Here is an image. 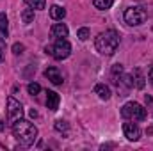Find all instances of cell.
Segmentation results:
<instances>
[{"mask_svg": "<svg viewBox=\"0 0 153 151\" xmlns=\"http://www.w3.org/2000/svg\"><path fill=\"white\" fill-rule=\"evenodd\" d=\"M13 135L16 137V141H18L22 146L29 148V146H32L34 141L38 139V128H36L30 121L20 117V119H16V121L13 123Z\"/></svg>", "mask_w": 153, "mask_h": 151, "instance_id": "cell-1", "label": "cell"}, {"mask_svg": "<svg viewBox=\"0 0 153 151\" xmlns=\"http://www.w3.org/2000/svg\"><path fill=\"white\" fill-rule=\"evenodd\" d=\"M94 46L102 55L111 57V55H114V52L119 46V34L112 29H109L105 32H100L98 38L94 39Z\"/></svg>", "mask_w": 153, "mask_h": 151, "instance_id": "cell-2", "label": "cell"}, {"mask_svg": "<svg viewBox=\"0 0 153 151\" xmlns=\"http://www.w3.org/2000/svg\"><path fill=\"white\" fill-rule=\"evenodd\" d=\"M121 115L125 119H130V121H144L146 119V109L135 101H128L123 105L121 109Z\"/></svg>", "mask_w": 153, "mask_h": 151, "instance_id": "cell-3", "label": "cell"}, {"mask_svg": "<svg viewBox=\"0 0 153 151\" xmlns=\"http://www.w3.org/2000/svg\"><path fill=\"white\" fill-rule=\"evenodd\" d=\"M46 53H50L53 59L57 61H62V59H68L70 53H71V44L66 41V38H61L53 43V46H46Z\"/></svg>", "mask_w": 153, "mask_h": 151, "instance_id": "cell-4", "label": "cell"}, {"mask_svg": "<svg viewBox=\"0 0 153 151\" xmlns=\"http://www.w3.org/2000/svg\"><path fill=\"white\" fill-rule=\"evenodd\" d=\"M125 21H126L128 25H132V27L143 25V23L146 21V11H144L143 7H137V5L128 7V9L125 11Z\"/></svg>", "mask_w": 153, "mask_h": 151, "instance_id": "cell-5", "label": "cell"}, {"mask_svg": "<svg viewBox=\"0 0 153 151\" xmlns=\"http://www.w3.org/2000/svg\"><path fill=\"white\" fill-rule=\"evenodd\" d=\"M22 115H23L22 103L18 100H14V98H7V119H9V123H14Z\"/></svg>", "mask_w": 153, "mask_h": 151, "instance_id": "cell-6", "label": "cell"}, {"mask_svg": "<svg viewBox=\"0 0 153 151\" xmlns=\"http://www.w3.org/2000/svg\"><path fill=\"white\" fill-rule=\"evenodd\" d=\"M123 133L128 141H134V142L141 139V128L135 123H125L123 124Z\"/></svg>", "mask_w": 153, "mask_h": 151, "instance_id": "cell-7", "label": "cell"}, {"mask_svg": "<svg viewBox=\"0 0 153 151\" xmlns=\"http://www.w3.org/2000/svg\"><path fill=\"white\" fill-rule=\"evenodd\" d=\"M45 76H46L53 85H62V82H64V78H62V75H61V71H59L55 66L46 68V70H45Z\"/></svg>", "mask_w": 153, "mask_h": 151, "instance_id": "cell-8", "label": "cell"}, {"mask_svg": "<svg viewBox=\"0 0 153 151\" xmlns=\"http://www.w3.org/2000/svg\"><path fill=\"white\" fill-rule=\"evenodd\" d=\"M50 34H52V38H68V27L64 25V23H53L52 25V29H50Z\"/></svg>", "mask_w": 153, "mask_h": 151, "instance_id": "cell-9", "label": "cell"}, {"mask_svg": "<svg viewBox=\"0 0 153 151\" xmlns=\"http://www.w3.org/2000/svg\"><path fill=\"white\" fill-rule=\"evenodd\" d=\"M59 101H61V98H59V94L55 91H48L46 93V107L50 110H57L59 109Z\"/></svg>", "mask_w": 153, "mask_h": 151, "instance_id": "cell-10", "label": "cell"}, {"mask_svg": "<svg viewBox=\"0 0 153 151\" xmlns=\"http://www.w3.org/2000/svg\"><path fill=\"white\" fill-rule=\"evenodd\" d=\"M94 93L98 94L100 100H105V101H107V100L111 98V94H112V93H111V87L105 85V84H98V85H94Z\"/></svg>", "mask_w": 153, "mask_h": 151, "instance_id": "cell-11", "label": "cell"}, {"mask_svg": "<svg viewBox=\"0 0 153 151\" xmlns=\"http://www.w3.org/2000/svg\"><path fill=\"white\" fill-rule=\"evenodd\" d=\"M121 78H123V66L121 64H114L112 71H111V80H112V84H114L116 87H119Z\"/></svg>", "mask_w": 153, "mask_h": 151, "instance_id": "cell-12", "label": "cell"}, {"mask_svg": "<svg viewBox=\"0 0 153 151\" xmlns=\"http://www.w3.org/2000/svg\"><path fill=\"white\" fill-rule=\"evenodd\" d=\"M132 78H134V85H135L137 89H143V87H144V75H143L141 68H135V70L132 71Z\"/></svg>", "mask_w": 153, "mask_h": 151, "instance_id": "cell-13", "label": "cell"}, {"mask_svg": "<svg viewBox=\"0 0 153 151\" xmlns=\"http://www.w3.org/2000/svg\"><path fill=\"white\" fill-rule=\"evenodd\" d=\"M50 16L59 21V20H62V18L66 16V9L61 7V5H52V7H50Z\"/></svg>", "mask_w": 153, "mask_h": 151, "instance_id": "cell-14", "label": "cell"}, {"mask_svg": "<svg viewBox=\"0 0 153 151\" xmlns=\"http://www.w3.org/2000/svg\"><path fill=\"white\" fill-rule=\"evenodd\" d=\"M22 21L27 23V25L34 21V9H32V7H25V9L22 11Z\"/></svg>", "mask_w": 153, "mask_h": 151, "instance_id": "cell-15", "label": "cell"}, {"mask_svg": "<svg viewBox=\"0 0 153 151\" xmlns=\"http://www.w3.org/2000/svg\"><path fill=\"white\" fill-rule=\"evenodd\" d=\"M0 32L4 38H7V34H9V21H7L5 13H0Z\"/></svg>", "mask_w": 153, "mask_h": 151, "instance_id": "cell-16", "label": "cell"}, {"mask_svg": "<svg viewBox=\"0 0 153 151\" xmlns=\"http://www.w3.org/2000/svg\"><path fill=\"white\" fill-rule=\"evenodd\" d=\"M93 4H94V7H96V9L105 11V9H111V7H112L114 0H93Z\"/></svg>", "mask_w": 153, "mask_h": 151, "instance_id": "cell-17", "label": "cell"}, {"mask_svg": "<svg viewBox=\"0 0 153 151\" xmlns=\"http://www.w3.org/2000/svg\"><path fill=\"white\" fill-rule=\"evenodd\" d=\"M25 2L32 9H45L46 7V0H25Z\"/></svg>", "mask_w": 153, "mask_h": 151, "instance_id": "cell-18", "label": "cell"}, {"mask_svg": "<svg viewBox=\"0 0 153 151\" xmlns=\"http://www.w3.org/2000/svg\"><path fill=\"white\" fill-rule=\"evenodd\" d=\"M53 128H55L57 132H61V133H68V123L62 121V119H57L55 124H53Z\"/></svg>", "mask_w": 153, "mask_h": 151, "instance_id": "cell-19", "label": "cell"}, {"mask_svg": "<svg viewBox=\"0 0 153 151\" xmlns=\"http://www.w3.org/2000/svg\"><path fill=\"white\" fill-rule=\"evenodd\" d=\"M89 36H91V32H89L87 27H82V29H78V32H76V38L80 39V41H87Z\"/></svg>", "mask_w": 153, "mask_h": 151, "instance_id": "cell-20", "label": "cell"}, {"mask_svg": "<svg viewBox=\"0 0 153 151\" xmlns=\"http://www.w3.org/2000/svg\"><path fill=\"white\" fill-rule=\"evenodd\" d=\"M27 91H29V94H32V96H36L41 93V85L36 84V82H30L29 85H27Z\"/></svg>", "mask_w": 153, "mask_h": 151, "instance_id": "cell-21", "label": "cell"}, {"mask_svg": "<svg viewBox=\"0 0 153 151\" xmlns=\"http://www.w3.org/2000/svg\"><path fill=\"white\" fill-rule=\"evenodd\" d=\"M23 50H25V46H23L22 43H14V44H13V53H14V55L23 53Z\"/></svg>", "mask_w": 153, "mask_h": 151, "instance_id": "cell-22", "label": "cell"}, {"mask_svg": "<svg viewBox=\"0 0 153 151\" xmlns=\"http://www.w3.org/2000/svg\"><path fill=\"white\" fill-rule=\"evenodd\" d=\"M5 57V41H4V36H0V62L4 61Z\"/></svg>", "mask_w": 153, "mask_h": 151, "instance_id": "cell-23", "label": "cell"}, {"mask_svg": "<svg viewBox=\"0 0 153 151\" xmlns=\"http://www.w3.org/2000/svg\"><path fill=\"white\" fill-rule=\"evenodd\" d=\"M148 78H150V82L153 84V66L150 68V71H148Z\"/></svg>", "mask_w": 153, "mask_h": 151, "instance_id": "cell-24", "label": "cell"}, {"mask_svg": "<svg viewBox=\"0 0 153 151\" xmlns=\"http://www.w3.org/2000/svg\"><path fill=\"white\" fill-rule=\"evenodd\" d=\"M144 101H146V103H153V98H152V96H148V94H146V96H144Z\"/></svg>", "mask_w": 153, "mask_h": 151, "instance_id": "cell-25", "label": "cell"}, {"mask_svg": "<svg viewBox=\"0 0 153 151\" xmlns=\"http://www.w3.org/2000/svg\"><path fill=\"white\" fill-rule=\"evenodd\" d=\"M29 114H30V117H38V112H36L34 109H32V110H30V112H29Z\"/></svg>", "mask_w": 153, "mask_h": 151, "instance_id": "cell-26", "label": "cell"}, {"mask_svg": "<svg viewBox=\"0 0 153 151\" xmlns=\"http://www.w3.org/2000/svg\"><path fill=\"white\" fill-rule=\"evenodd\" d=\"M4 128H5V124H4V119H2V117H0V132H2V130H4Z\"/></svg>", "mask_w": 153, "mask_h": 151, "instance_id": "cell-27", "label": "cell"}]
</instances>
